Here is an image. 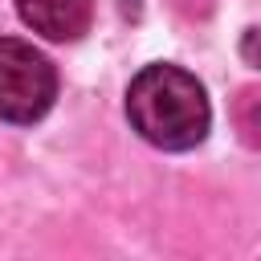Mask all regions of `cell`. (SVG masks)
I'll list each match as a JSON object with an SVG mask.
<instances>
[{"label":"cell","mask_w":261,"mask_h":261,"mask_svg":"<svg viewBox=\"0 0 261 261\" xmlns=\"http://www.w3.org/2000/svg\"><path fill=\"white\" fill-rule=\"evenodd\" d=\"M126 118L130 126L163 151H188L196 143H204L212 110H208V94L204 86L167 61L143 65L130 86H126Z\"/></svg>","instance_id":"1"},{"label":"cell","mask_w":261,"mask_h":261,"mask_svg":"<svg viewBox=\"0 0 261 261\" xmlns=\"http://www.w3.org/2000/svg\"><path fill=\"white\" fill-rule=\"evenodd\" d=\"M57 98L53 61L29 41L0 37V118L4 122H37L49 114Z\"/></svg>","instance_id":"2"},{"label":"cell","mask_w":261,"mask_h":261,"mask_svg":"<svg viewBox=\"0 0 261 261\" xmlns=\"http://www.w3.org/2000/svg\"><path fill=\"white\" fill-rule=\"evenodd\" d=\"M16 12L45 41H77L94 20V0H16Z\"/></svg>","instance_id":"3"},{"label":"cell","mask_w":261,"mask_h":261,"mask_svg":"<svg viewBox=\"0 0 261 261\" xmlns=\"http://www.w3.org/2000/svg\"><path fill=\"white\" fill-rule=\"evenodd\" d=\"M257 90L253 86H245L241 90V98H237V126H241V135H245V143L249 147H257V130H261V118H257Z\"/></svg>","instance_id":"4"}]
</instances>
